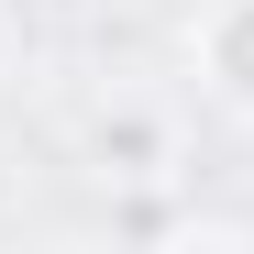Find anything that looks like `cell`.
<instances>
[{
    "label": "cell",
    "instance_id": "1",
    "mask_svg": "<svg viewBox=\"0 0 254 254\" xmlns=\"http://www.w3.org/2000/svg\"><path fill=\"white\" fill-rule=\"evenodd\" d=\"M89 166L100 177H166V166H177V111L166 100H100L89 111Z\"/></svg>",
    "mask_w": 254,
    "mask_h": 254
},
{
    "label": "cell",
    "instance_id": "2",
    "mask_svg": "<svg viewBox=\"0 0 254 254\" xmlns=\"http://www.w3.org/2000/svg\"><path fill=\"white\" fill-rule=\"evenodd\" d=\"M188 66H199V89L221 111L254 122V0H210V11L188 22Z\"/></svg>",
    "mask_w": 254,
    "mask_h": 254
}]
</instances>
